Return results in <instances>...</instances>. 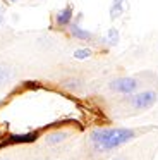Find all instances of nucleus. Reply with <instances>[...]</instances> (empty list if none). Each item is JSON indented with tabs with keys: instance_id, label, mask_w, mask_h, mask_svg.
Here are the masks:
<instances>
[{
	"instance_id": "f257e3e1",
	"label": "nucleus",
	"mask_w": 158,
	"mask_h": 160,
	"mask_svg": "<svg viewBox=\"0 0 158 160\" xmlns=\"http://www.w3.org/2000/svg\"><path fill=\"white\" fill-rule=\"evenodd\" d=\"M136 138V131L127 128H98L89 132V143L100 153L112 152Z\"/></svg>"
},
{
	"instance_id": "f03ea898",
	"label": "nucleus",
	"mask_w": 158,
	"mask_h": 160,
	"mask_svg": "<svg viewBox=\"0 0 158 160\" xmlns=\"http://www.w3.org/2000/svg\"><path fill=\"white\" fill-rule=\"evenodd\" d=\"M158 100V95L156 91L153 90H144V91H137V93L131 95L129 97V103L132 108L136 110H148L151 108Z\"/></svg>"
},
{
	"instance_id": "7ed1b4c3",
	"label": "nucleus",
	"mask_w": 158,
	"mask_h": 160,
	"mask_svg": "<svg viewBox=\"0 0 158 160\" xmlns=\"http://www.w3.org/2000/svg\"><path fill=\"white\" fill-rule=\"evenodd\" d=\"M108 88L115 93L120 95H134L139 88V81L132 76H122V78H115L113 81H110Z\"/></svg>"
},
{
	"instance_id": "20e7f679",
	"label": "nucleus",
	"mask_w": 158,
	"mask_h": 160,
	"mask_svg": "<svg viewBox=\"0 0 158 160\" xmlns=\"http://www.w3.org/2000/svg\"><path fill=\"white\" fill-rule=\"evenodd\" d=\"M81 18H82V14H79L77 19L69 24V31H71V35L74 36V38L82 40V42H89V40H93V33L86 31V29H82L81 26H79V19H81Z\"/></svg>"
},
{
	"instance_id": "39448f33",
	"label": "nucleus",
	"mask_w": 158,
	"mask_h": 160,
	"mask_svg": "<svg viewBox=\"0 0 158 160\" xmlns=\"http://www.w3.org/2000/svg\"><path fill=\"white\" fill-rule=\"evenodd\" d=\"M69 136H71V131H67V129L52 131V132H48V134L45 136V143H47L48 146H57V145H60L62 141H65Z\"/></svg>"
},
{
	"instance_id": "423d86ee",
	"label": "nucleus",
	"mask_w": 158,
	"mask_h": 160,
	"mask_svg": "<svg viewBox=\"0 0 158 160\" xmlns=\"http://www.w3.org/2000/svg\"><path fill=\"white\" fill-rule=\"evenodd\" d=\"M72 14H74V7L71 4L65 5L64 9H60L55 14V24L57 26H69L72 22Z\"/></svg>"
},
{
	"instance_id": "0eeeda50",
	"label": "nucleus",
	"mask_w": 158,
	"mask_h": 160,
	"mask_svg": "<svg viewBox=\"0 0 158 160\" xmlns=\"http://www.w3.org/2000/svg\"><path fill=\"white\" fill-rule=\"evenodd\" d=\"M38 138L36 132H27V134H14L9 138L7 143H29V141H34Z\"/></svg>"
},
{
	"instance_id": "6e6552de",
	"label": "nucleus",
	"mask_w": 158,
	"mask_h": 160,
	"mask_svg": "<svg viewBox=\"0 0 158 160\" xmlns=\"http://www.w3.org/2000/svg\"><path fill=\"white\" fill-rule=\"evenodd\" d=\"M124 14V0H113L110 5V19H117Z\"/></svg>"
},
{
	"instance_id": "1a4fd4ad",
	"label": "nucleus",
	"mask_w": 158,
	"mask_h": 160,
	"mask_svg": "<svg viewBox=\"0 0 158 160\" xmlns=\"http://www.w3.org/2000/svg\"><path fill=\"white\" fill-rule=\"evenodd\" d=\"M10 78H12V69L5 64H0V86H3Z\"/></svg>"
},
{
	"instance_id": "9d476101",
	"label": "nucleus",
	"mask_w": 158,
	"mask_h": 160,
	"mask_svg": "<svg viewBox=\"0 0 158 160\" xmlns=\"http://www.w3.org/2000/svg\"><path fill=\"white\" fill-rule=\"evenodd\" d=\"M120 36H119V31H117L115 28H110L108 33H106V42H108L110 47H115L117 43H119Z\"/></svg>"
},
{
	"instance_id": "9b49d317",
	"label": "nucleus",
	"mask_w": 158,
	"mask_h": 160,
	"mask_svg": "<svg viewBox=\"0 0 158 160\" xmlns=\"http://www.w3.org/2000/svg\"><path fill=\"white\" fill-rule=\"evenodd\" d=\"M91 50L89 48H77V50H74V59H77V60H84V59H88V57H91Z\"/></svg>"
},
{
	"instance_id": "f8f14e48",
	"label": "nucleus",
	"mask_w": 158,
	"mask_h": 160,
	"mask_svg": "<svg viewBox=\"0 0 158 160\" xmlns=\"http://www.w3.org/2000/svg\"><path fill=\"white\" fill-rule=\"evenodd\" d=\"M64 86L69 88V90H77V88L81 86V81H79V79H69V81H65V83H64Z\"/></svg>"
},
{
	"instance_id": "ddd939ff",
	"label": "nucleus",
	"mask_w": 158,
	"mask_h": 160,
	"mask_svg": "<svg viewBox=\"0 0 158 160\" xmlns=\"http://www.w3.org/2000/svg\"><path fill=\"white\" fill-rule=\"evenodd\" d=\"M2 22H3V9L0 5V26H2Z\"/></svg>"
},
{
	"instance_id": "4468645a",
	"label": "nucleus",
	"mask_w": 158,
	"mask_h": 160,
	"mask_svg": "<svg viewBox=\"0 0 158 160\" xmlns=\"http://www.w3.org/2000/svg\"><path fill=\"white\" fill-rule=\"evenodd\" d=\"M113 160H126L124 157H117V158H113Z\"/></svg>"
},
{
	"instance_id": "2eb2a0df",
	"label": "nucleus",
	"mask_w": 158,
	"mask_h": 160,
	"mask_svg": "<svg viewBox=\"0 0 158 160\" xmlns=\"http://www.w3.org/2000/svg\"><path fill=\"white\" fill-rule=\"evenodd\" d=\"M9 2H17V0H9Z\"/></svg>"
},
{
	"instance_id": "dca6fc26",
	"label": "nucleus",
	"mask_w": 158,
	"mask_h": 160,
	"mask_svg": "<svg viewBox=\"0 0 158 160\" xmlns=\"http://www.w3.org/2000/svg\"><path fill=\"white\" fill-rule=\"evenodd\" d=\"M2 160H9V158H2Z\"/></svg>"
}]
</instances>
